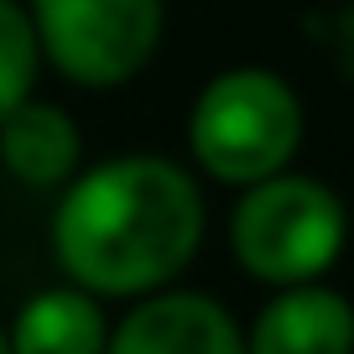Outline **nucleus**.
Returning <instances> with one entry per match:
<instances>
[{
	"mask_svg": "<svg viewBox=\"0 0 354 354\" xmlns=\"http://www.w3.org/2000/svg\"><path fill=\"white\" fill-rule=\"evenodd\" d=\"M203 219V188L183 162L120 151L68 177L53 214V255L88 297H146L193 266Z\"/></svg>",
	"mask_w": 354,
	"mask_h": 354,
	"instance_id": "1",
	"label": "nucleus"
},
{
	"mask_svg": "<svg viewBox=\"0 0 354 354\" xmlns=\"http://www.w3.org/2000/svg\"><path fill=\"white\" fill-rule=\"evenodd\" d=\"M302 146V100L271 68H224L188 110V151L214 183L250 188L292 167Z\"/></svg>",
	"mask_w": 354,
	"mask_h": 354,
	"instance_id": "2",
	"label": "nucleus"
},
{
	"mask_svg": "<svg viewBox=\"0 0 354 354\" xmlns=\"http://www.w3.org/2000/svg\"><path fill=\"white\" fill-rule=\"evenodd\" d=\"M349 234L344 198L308 172H277L240 188L230 214V250L245 277L266 287L323 281Z\"/></svg>",
	"mask_w": 354,
	"mask_h": 354,
	"instance_id": "3",
	"label": "nucleus"
},
{
	"mask_svg": "<svg viewBox=\"0 0 354 354\" xmlns=\"http://www.w3.org/2000/svg\"><path fill=\"white\" fill-rule=\"evenodd\" d=\"M42 63L78 88H120L162 47L167 0H26Z\"/></svg>",
	"mask_w": 354,
	"mask_h": 354,
	"instance_id": "4",
	"label": "nucleus"
},
{
	"mask_svg": "<svg viewBox=\"0 0 354 354\" xmlns=\"http://www.w3.org/2000/svg\"><path fill=\"white\" fill-rule=\"evenodd\" d=\"M104 354H245V333L209 292H146L110 328Z\"/></svg>",
	"mask_w": 354,
	"mask_h": 354,
	"instance_id": "5",
	"label": "nucleus"
},
{
	"mask_svg": "<svg viewBox=\"0 0 354 354\" xmlns=\"http://www.w3.org/2000/svg\"><path fill=\"white\" fill-rule=\"evenodd\" d=\"M245 354H354V302L323 281L277 287L245 333Z\"/></svg>",
	"mask_w": 354,
	"mask_h": 354,
	"instance_id": "6",
	"label": "nucleus"
},
{
	"mask_svg": "<svg viewBox=\"0 0 354 354\" xmlns=\"http://www.w3.org/2000/svg\"><path fill=\"white\" fill-rule=\"evenodd\" d=\"M84 162L73 115L47 100H26L0 120V167L26 188H63Z\"/></svg>",
	"mask_w": 354,
	"mask_h": 354,
	"instance_id": "7",
	"label": "nucleus"
},
{
	"mask_svg": "<svg viewBox=\"0 0 354 354\" xmlns=\"http://www.w3.org/2000/svg\"><path fill=\"white\" fill-rule=\"evenodd\" d=\"M6 333H11V354H104V344H110L100 297H88L73 281L21 302Z\"/></svg>",
	"mask_w": 354,
	"mask_h": 354,
	"instance_id": "8",
	"label": "nucleus"
},
{
	"mask_svg": "<svg viewBox=\"0 0 354 354\" xmlns=\"http://www.w3.org/2000/svg\"><path fill=\"white\" fill-rule=\"evenodd\" d=\"M37 73H42V47H37L32 16L21 0H0V120L32 100Z\"/></svg>",
	"mask_w": 354,
	"mask_h": 354,
	"instance_id": "9",
	"label": "nucleus"
},
{
	"mask_svg": "<svg viewBox=\"0 0 354 354\" xmlns=\"http://www.w3.org/2000/svg\"><path fill=\"white\" fill-rule=\"evenodd\" d=\"M0 354H11V333H6V323H0Z\"/></svg>",
	"mask_w": 354,
	"mask_h": 354,
	"instance_id": "10",
	"label": "nucleus"
}]
</instances>
